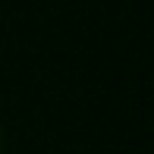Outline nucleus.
Masks as SVG:
<instances>
[{"label": "nucleus", "mask_w": 154, "mask_h": 154, "mask_svg": "<svg viewBox=\"0 0 154 154\" xmlns=\"http://www.w3.org/2000/svg\"><path fill=\"white\" fill-rule=\"evenodd\" d=\"M0 148H3V132H0Z\"/></svg>", "instance_id": "nucleus-1"}]
</instances>
